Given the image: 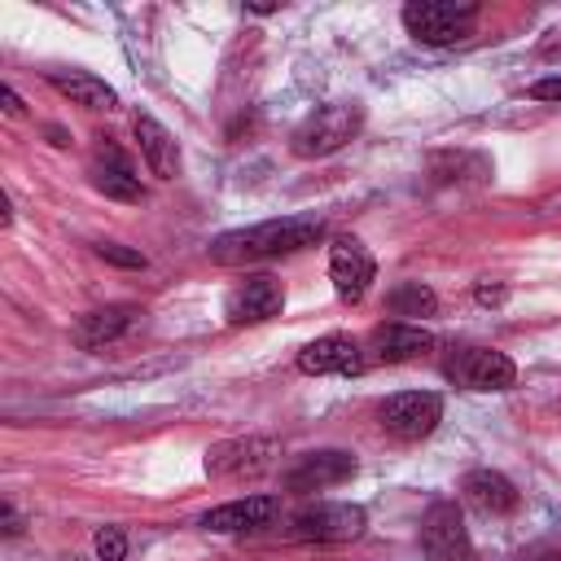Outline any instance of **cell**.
<instances>
[{"instance_id":"cell-1","label":"cell","mask_w":561,"mask_h":561,"mask_svg":"<svg viewBox=\"0 0 561 561\" xmlns=\"http://www.w3.org/2000/svg\"><path fill=\"white\" fill-rule=\"evenodd\" d=\"M324 237V219L320 215H285V219H267V224H250V228H232L219 232L210 241V259L224 267L237 263H259V259H280V254H298L307 245H316Z\"/></svg>"},{"instance_id":"cell-2","label":"cell","mask_w":561,"mask_h":561,"mask_svg":"<svg viewBox=\"0 0 561 561\" xmlns=\"http://www.w3.org/2000/svg\"><path fill=\"white\" fill-rule=\"evenodd\" d=\"M478 13L482 9L473 0H408L403 4V26H408L412 39L447 48V44H460V39L473 35Z\"/></svg>"},{"instance_id":"cell-3","label":"cell","mask_w":561,"mask_h":561,"mask_svg":"<svg viewBox=\"0 0 561 561\" xmlns=\"http://www.w3.org/2000/svg\"><path fill=\"white\" fill-rule=\"evenodd\" d=\"M364 508L359 504H346V500H316L307 508H298L285 526V539H298V543H346V539H359L364 535Z\"/></svg>"},{"instance_id":"cell-4","label":"cell","mask_w":561,"mask_h":561,"mask_svg":"<svg viewBox=\"0 0 561 561\" xmlns=\"http://www.w3.org/2000/svg\"><path fill=\"white\" fill-rule=\"evenodd\" d=\"M359 123H364V110L359 105H342V101L337 105H320V110H311L294 127L289 149L298 158H329V153H337L359 131Z\"/></svg>"},{"instance_id":"cell-5","label":"cell","mask_w":561,"mask_h":561,"mask_svg":"<svg viewBox=\"0 0 561 561\" xmlns=\"http://www.w3.org/2000/svg\"><path fill=\"white\" fill-rule=\"evenodd\" d=\"M443 373L460 390H508L517 381V364L495 346H460Z\"/></svg>"},{"instance_id":"cell-6","label":"cell","mask_w":561,"mask_h":561,"mask_svg":"<svg viewBox=\"0 0 561 561\" xmlns=\"http://www.w3.org/2000/svg\"><path fill=\"white\" fill-rule=\"evenodd\" d=\"M381 430L399 443H421L434 434V425L443 421V399L434 390H403V394H390L381 403Z\"/></svg>"},{"instance_id":"cell-7","label":"cell","mask_w":561,"mask_h":561,"mask_svg":"<svg viewBox=\"0 0 561 561\" xmlns=\"http://www.w3.org/2000/svg\"><path fill=\"white\" fill-rule=\"evenodd\" d=\"M280 456V443L276 438H228V443H215L206 451V478H219V482H237V478H259L276 465Z\"/></svg>"},{"instance_id":"cell-8","label":"cell","mask_w":561,"mask_h":561,"mask_svg":"<svg viewBox=\"0 0 561 561\" xmlns=\"http://www.w3.org/2000/svg\"><path fill=\"white\" fill-rule=\"evenodd\" d=\"M421 548L430 561H473V539L465 513L451 500H434L421 517Z\"/></svg>"},{"instance_id":"cell-9","label":"cell","mask_w":561,"mask_h":561,"mask_svg":"<svg viewBox=\"0 0 561 561\" xmlns=\"http://www.w3.org/2000/svg\"><path fill=\"white\" fill-rule=\"evenodd\" d=\"M373 276H377V263L359 237H337L329 245V280L342 302H351V307L364 302V294L373 289Z\"/></svg>"},{"instance_id":"cell-10","label":"cell","mask_w":561,"mask_h":561,"mask_svg":"<svg viewBox=\"0 0 561 561\" xmlns=\"http://www.w3.org/2000/svg\"><path fill=\"white\" fill-rule=\"evenodd\" d=\"M280 307H285V285L267 272H254V276H245L241 285L228 289L224 320L228 324H263V320L280 316Z\"/></svg>"},{"instance_id":"cell-11","label":"cell","mask_w":561,"mask_h":561,"mask_svg":"<svg viewBox=\"0 0 561 561\" xmlns=\"http://www.w3.org/2000/svg\"><path fill=\"white\" fill-rule=\"evenodd\" d=\"M368 368V355L346 333H324L298 351V373L307 377H359Z\"/></svg>"},{"instance_id":"cell-12","label":"cell","mask_w":561,"mask_h":561,"mask_svg":"<svg viewBox=\"0 0 561 561\" xmlns=\"http://www.w3.org/2000/svg\"><path fill=\"white\" fill-rule=\"evenodd\" d=\"M434 346V333L412 324V320H390V324H377L373 337H368V364H408L416 355H425Z\"/></svg>"},{"instance_id":"cell-13","label":"cell","mask_w":561,"mask_h":561,"mask_svg":"<svg viewBox=\"0 0 561 561\" xmlns=\"http://www.w3.org/2000/svg\"><path fill=\"white\" fill-rule=\"evenodd\" d=\"M351 473H355V456L351 451H333V447L329 451H311L285 473V491H294V495L329 491V486H342Z\"/></svg>"},{"instance_id":"cell-14","label":"cell","mask_w":561,"mask_h":561,"mask_svg":"<svg viewBox=\"0 0 561 561\" xmlns=\"http://www.w3.org/2000/svg\"><path fill=\"white\" fill-rule=\"evenodd\" d=\"M276 517H280V500L276 495H241V500H228V504L210 508L202 517V526L210 535H245V530L272 526Z\"/></svg>"},{"instance_id":"cell-15","label":"cell","mask_w":561,"mask_h":561,"mask_svg":"<svg viewBox=\"0 0 561 561\" xmlns=\"http://www.w3.org/2000/svg\"><path fill=\"white\" fill-rule=\"evenodd\" d=\"M88 175H92V188L114 197V202H145V188H140V175H136L131 158L114 145H96Z\"/></svg>"},{"instance_id":"cell-16","label":"cell","mask_w":561,"mask_h":561,"mask_svg":"<svg viewBox=\"0 0 561 561\" xmlns=\"http://www.w3.org/2000/svg\"><path fill=\"white\" fill-rule=\"evenodd\" d=\"M140 307H131V302H114V307H96V311H88V316H79V324H75V342L83 346V351H101V346H110V342H118V337H127L136 324H140Z\"/></svg>"},{"instance_id":"cell-17","label":"cell","mask_w":561,"mask_h":561,"mask_svg":"<svg viewBox=\"0 0 561 561\" xmlns=\"http://www.w3.org/2000/svg\"><path fill=\"white\" fill-rule=\"evenodd\" d=\"M460 495H465L469 508H478V513H486V517H504V513H513V508L522 504L517 486H513L500 469H469V473L460 478Z\"/></svg>"},{"instance_id":"cell-18","label":"cell","mask_w":561,"mask_h":561,"mask_svg":"<svg viewBox=\"0 0 561 561\" xmlns=\"http://www.w3.org/2000/svg\"><path fill=\"white\" fill-rule=\"evenodd\" d=\"M131 131H136V145H140V158H145L149 175H158V180H175V167H180L175 136H171L153 114H136V118H131Z\"/></svg>"},{"instance_id":"cell-19","label":"cell","mask_w":561,"mask_h":561,"mask_svg":"<svg viewBox=\"0 0 561 561\" xmlns=\"http://www.w3.org/2000/svg\"><path fill=\"white\" fill-rule=\"evenodd\" d=\"M48 83H53L61 96H70L75 105H83V110H114V105H118V92H114L105 79L88 75V70H53Z\"/></svg>"},{"instance_id":"cell-20","label":"cell","mask_w":561,"mask_h":561,"mask_svg":"<svg viewBox=\"0 0 561 561\" xmlns=\"http://www.w3.org/2000/svg\"><path fill=\"white\" fill-rule=\"evenodd\" d=\"M386 302H390V311H394V316H430V311L438 307L434 289H430V285H421V280H399V285L386 294Z\"/></svg>"},{"instance_id":"cell-21","label":"cell","mask_w":561,"mask_h":561,"mask_svg":"<svg viewBox=\"0 0 561 561\" xmlns=\"http://www.w3.org/2000/svg\"><path fill=\"white\" fill-rule=\"evenodd\" d=\"M92 548H96V561H123L127 557V535L118 526H101Z\"/></svg>"},{"instance_id":"cell-22","label":"cell","mask_w":561,"mask_h":561,"mask_svg":"<svg viewBox=\"0 0 561 561\" xmlns=\"http://www.w3.org/2000/svg\"><path fill=\"white\" fill-rule=\"evenodd\" d=\"M96 254H101L105 263H114V267H145V254H140V250H127V245H118V241H101Z\"/></svg>"},{"instance_id":"cell-23","label":"cell","mask_w":561,"mask_h":561,"mask_svg":"<svg viewBox=\"0 0 561 561\" xmlns=\"http://www.w3.org/2000/svg\"><path fill=\"white\" fill-rule=\"evenodd\" d=\"M530 96H535V101H552V105H561V75H543V79H535V83H530Z\"/></svg>"},{"instance_id":"cell-24","label":"cell","mask_w":561,"mask_h":561,"mask_svg":"<svg viewBox=\"0 0 561 561\" xmlns=\"http://www.w3.org/2000/svg\"><path fill=\"white\" fill-rule=\"evenodd\" d=\"M504 298H508V289H504V285H486V280L478 285V302H482V307H500Z\"/></svg>"},{"instance_id":"cell-25","label":"cell","mask_w":561,"mask_h":561,"mask_svg":"<svg viewBox=\"0 0 561 561\" xmlns=\"http://www.w3.org/2000/svg\"><path fill=\"white\" fill-rule=\"evenodd\" d=\"M0 101H4V114H13V118H22V96H18V92H13L9 83L0 88Z\"/></svg>"},{"instance_id":"cell-26","label":"cell","mask_w":561,"mask_h":561,"mask_svg":"<svg viewBox=\"0 0 561 561\" xmlns=\"http://www.w3.org/2000/svg\"><path fill=\"white\" fill-rule=\"evenodd\" d=\"M0 513H4V530H9V535H22V517H18V508H13V504H4Z\"/></svg>"},{"instance_id":"cell-27","label":"cell","mask_w":561,"mask_h":561,"mask_svg":"<svg viewBox=\"0 0 561 561\" xmlns=\"http://www.w3.org/2000/svg\"><path fill=\"white\" fill-rule=\"evenodd\" d=\"M522 561H561V552H548V557H543V552H535V557H522Z\"/></svg>"}]
</instances>
